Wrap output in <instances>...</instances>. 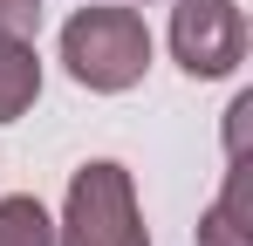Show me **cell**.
Segmentation results:
<instances>
[{"instance_id":"1","label":"cell","mask_w":253,"mask_h":246,"mask_svg":"<svg viewBox=\"0 0 253 246\" xmlns=\"http://www.w3.org/2000/svg\"><path fill=\"white\" fill-rule=\"evenodd\" d=\"M62 62L69 76L96 96H124L151 69V28L137 7H76L62 28Z\"/></svg>"},{"instance_id":"2","label":"cell","mask_w":253,"mask_h":246,"mask_svg":"<svg viewBox=\"0 0 253 246\" xmlns=\"http://www.w3.org/2000/svg\"><path fill=\"white\" fill-rule=\"evenodd\" d=\"M62 246H151L144 233V212H137V185H130L124 164L96 158L69 178V199H62Z\"/></svg>"},{"instance_id":"3","label":"cell","mask_w":253,"mask_h":246,"mask_svg":"<svg viewBox=\"0 0 253 246\" xmlns=\"http://www.w3.org/2000/svg\"><path fill=\"white\" fill-rule=\"evenodd\" d=\"M171 55L192 82H219L247 62V14L240 0H178L171 7Z\"/></svg>"},{"instance_id":"4","label":"cell","mask_w":253,"mask_h":246,"mask_svg":"<svg viewBox=\"0 0 253 246\" xmlns=\"http://www.w3.org/2000/svg\"><path fill=\"white\" fill-rule=\"evenodd\" d=\"M199 246H253V205H247V151L226 171V192L199 219Z\"/></svg>"},{"instance_id":"5","label":"cell","mask_w":253,"mask_h":246,"mask_svg":"<svg viewBox=\"0 0 253 246\" xmlns=\"http://www.w3.org/2000/svg\"><path fill=\"white\" fill-rule=\"evenodd\" d=\"M42 96V62H35V41H0V123L28 117Z\"/></svg>"},{"instance_id":"6","label":"cell","mask_w":253,"mask_h":246,"mask_svg":"<svg viewBox=\"0 0 253 246\" xmlns=\"http://www.w3.org/2000/svg\"><path fill=\"white\" fill-rule=\"evenodd\" d=\"M0 246H55V219H48V205L28 199V192L0 199Z\"/></svg>"},{"instance_id":"7","label":"cell","mask_w":253,"mask_h":246,"mask_svg":"<svg viewBox=\"0 0 253 246\" xmlns=\"http://www.w3.org/2000/svg\"><path fill=\"white\" fill-rule=\"evenodd\" d=\"M42 0H0V41H35Z\"/></svg>"}]
</instances>
